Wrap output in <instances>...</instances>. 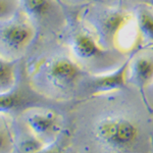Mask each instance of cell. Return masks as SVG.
<instances>
[{"label": "cell", "mask_w": 153, "mask_h": 153, "mask_svg": "<svg viewBox=\"0 0 153 153\" xmlns=\"http://www.w3.org/2000/svg\"><path fill=\"white\" fill-rule=\"evenodd\" d=\"M130 16L127 13L120 11H109L105 12V16L100 19L99 33L100 37L107 42H112L115 35L124 29L128 24Z\"/></svg>", "instance_id": "obj_6"}, {"label": "cell", "mask_w": 153, "mask_h": 153, "mask_svg": "<svg viewBox=\"0 0 153 153\" xmlns=\"http://www.w3.org/2000/svg\"><path fill=\"white\" fill-rule=\"evenodd\" d=\"M132 60V57L127 59L117 71L100 76H96L90 84L91 90L94 93H104L118 90L126 86V76Z\"/></svg>", "instance_id": "obj_4"}, {"label": "cell", "mask_w": 153, "mask_h": 153, "mask_svg": "<svg viewBox=\"0 0 153 153\" xmlns=\"http://www.w3.org/2000/svg\"><path fill=\"white\" fill-rule=\"evenodd\" d=\"M137 27L142 39L147 44H153V11L148 7L137 10Z\"/></svg>", "instance_id": "obj_9"}, {"label": "cell", "mask_w": 153, "mask_h": 153, "mask_svg": "<svg viewBox=\"0 0 153 153\" xmlns=\"http://www.w3.org/2000/svg\"><path fill=\"white\" fill-rule=\"evenodd\" d=\"M18 95L13 90H9L7 92L1 93L0 96V110L2 113H7L13 109L18 105Z\"/></svg>", "instance_id": "obj_13"}, {"label": "cell", "mask_w": 153, "mask_h": 153, "mask_svg": "<svg viewBox=\"0 0 153 153\" xmlns=\"http://www.w3.org/2000/svg\"><path fill=\"white\" fill-rule=\"evenodd\" d=\"M38 136H28L24 140H22L19 144V152H39L42 150L44 146L40 139H38Z\"/></svg>", "instance_id": "obj_12"}, {"label": "cell", "mask_w": 153, "mask_h": 153, "mask_svg": "<svg viewBox=\"0 0 153 153\" xmlns=\"http://www.w3.org/2000/svg\"><path fill=\"white\" fill-rule=\"evenodd\" d=\"M1 4V19H9L13 16L19 6V0H0Z\"/></svg>", "instance_id": "obj_14"}, {"label": "cell", "mask_w": 153, "mask_h": 153, "mask_svg": "<svg viewBox=\"0 0 153 153\" xmlns=\"http://www.w3.org/2000/svg\"><path fill=\"white\" fill-rule=\"evenodd\" d=\"M35 32L28 24L12 22L1 27V45L10 51L23 49L34 38Z\"/></svg>", "instance_id": "obj_2"}, {"label": "cell", "mask_w": 153, "mask_h": 153, "mask_svg": "<svg viewBox=\"0 0 153 153\" xmlns=\"http://www.w3.org/2000/svg\"><path fill=\"white\" fill-rule=\"evenodd\" d=\"M131 79L139 88L153 82V55H137L131 60Z\"/></svg>", "instance_id": "obj_5"}, {"label": "cell", "mask_w": 153, "mask_h": 153, "mask_svg": "<svg viewBox=\"0 0 153 153\" xmlns=\"http://www.w3.org/2000/svg\"><path fill=\"white\" fill-rule=\"evenodd\" d=\"M27 125L39 138L51 134L57 129V118L51 111L35 112L27 117Z\"/></svg>", "instance_id": "obj_7"}, {"label": "cell", "mask_w": 153, "mask_h": 153, "mask_svg": "<svg viewBox=\"0 0 153 153\" xmlns=\"http://www.w3.org/2000/svg\"><path fill=\"white\" fill-rule=\"evenodd\" d=\"M25 11L32 18H40L49 8V0H24Z\"/></svg>", "instance_id": "obj_11"}, {"label": "cell", "mask_w": 153, "mask_h": 153, "mask_svg": "<svg viewBox=\"0 0 153 153\" xmlns=\"http://www.w3.org/2000/svg\"><path fill=\"white\" fill-rule=\"evenodd\" d=\"M96 137L115 150L129 149L139 136V129L132 120L125 117H108L96 127Z\"/></svg>", "instance_id": "obj_1"}, {"label": "cell", "mask_w": 153, "mask_h": 153, "mask_svg": "<svg viewBox=\"0 0 153 153\" xmlns=\"http://www.w3.org/2000/svg\"><path fill=\"white\" fill-rule=\"evenodd\" d=\"M16 61L7 60L3 57L1 58L0 62V88L1 93L13 89L14 79H16Z\"/></svg>", "instance_id": "obj_10"}, {"label": "cell", "mask_w": 153, "mask_h": 153, "mask_svg": "<svg viewBox=\"0 0 153 153\" xmlns=\"http://www.w3.org/2000/svg\"><path fill=\"white\" fill-rule=\"evenodd\" d=\"M81 74L80 68L68 58H57L50 63L48 76L56 86L61 88L68 87L75 83Z\"/></svg>", "instance_id": "obj_3"}, {"label": "cell", "mask_w": 153, "mask_h": 153, "mask_svg": "<svg viewBox=\"0 0 153 153\" xmlns=\"http://www.w3.org/2000/svg\"><path fill=\"white\" fill-rule=\"evenodd\" d=\"M71 48L75 55L83 60L94 58L101 52L97 42L87 33H79L75 35L73 38Z\"/></svg>", "instance_id": "obj_8"}]
</instances>
